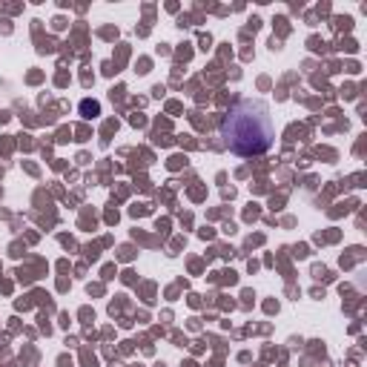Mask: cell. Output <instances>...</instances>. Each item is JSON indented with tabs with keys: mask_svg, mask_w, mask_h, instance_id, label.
Segmentation results:
<instances>
[{
	"mask_svg": "<svg viewBox=\"0 0 367 367\" xmlns=\"http://www.w3.org/2000/svg\"><path fill=\"white\" fill-rule=\"evenodd\" d=\"M221 141L230 152L253 158L264 155L276 141V123L270 115V107L261 100H239L221 121Z\"/></svg>",
	"mask_w": 367,
	"mask_h": 367,
	"instance_id": "cell-1",
	"label": "cell"
}]
</instances>
